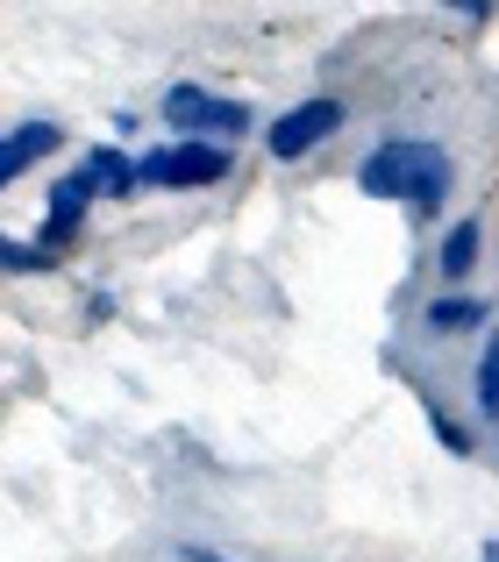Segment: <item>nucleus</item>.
Instances as JSON below:
<instances>
[{
  "instance_id": "10",
  "label": "nucleus",
  "mask_w": 499,
  "mask_h": 562,
  "mask_svg": "<svg viewBox=\"0 0 499 562\" xmlns=\"http://www.w3.org/2000/svg\"><path fill=\"white\" fill-rule=\"evenodd\" d=\"M478 406L499 420V335L486 342V357H478Z\"/></svg>"
},
{
  "instance_id": "5",
  "label": "nucleus",
  "mask_w": 499,
  "mask_h": 562,
  "mask_svg": "<svg viewBox=\"0 0 499 562\" xmlns=\"http://www.w3.org/2000/svg\"><path fill=\"white\" fill-rule=\"evenodd\" d=\"M86 200H93V192L79 186V171L51 186V221H43V249H57V243H71V235H79V221H86Z\"/></svg>"
},
{
  "instance_id": "9",
  "label": "nucleus",
  "mask_w": 499,
  "mask_h": 562,
  "mask_svg": "<svg viewBox=\"0 0 499 562\" xmlns=\"http://www.w3.org/2000/svg\"><path fill=\"white\" fill-rule=\"evenodd\" d=\"M472 257H478V228H472V221H457V228L443 235V271L464 278V271H472Z\"/></svg>"
},
{
  "instance_id": "8",
  "label": "nucleus",
  "mask_w": 499,
  "mask_h": 562,
  "mask_svg": "<svg viewBox=\"0 0 499 562\" xmlns=\"http://www.w3.org/2000/svg\"><path fill=\"white\" fill-rule=\"evenodd\" d=\"M478 321H486V300H435L429 306L435 335H464V328H478Z\"/></svg>"
},
{
  "instance_id": "6",
  "label": "nucleus",
  "mask_w": 499,
  "mask_h": 562,
  "mask_svg": "<svg viewBox=\"0 0 499 562\" xmlns=\"http://www.w3.org/2000/svg\"><path fill=\"white\" fill-rule=\"evenodd\" d=\"M43 150H57V128L51 122H29V128H14L8 143H0V186H14L29 165H36Z\"/></svg>"
},
{
  "instance_id": "1",
  "label": "nucleus",
  "mask_w": 499,
  "mask_h": 562,
  "mask_svg": "<svg viewBox=\"0 0 499 562\" xmlns=\"http://www.w3.org/2000/svg\"><path fill=\"white\" fill-rule=\"evenodd\" d=\"M136 179L143 186H214V179H229V150L222 143H165V150L136 157Z\"/></svg>"
},
{
  "instance_id": "7",
  "label": "nucleus",
  "mask_w": 499,
  "mask_h": 562,
  "mask_svg": "<svg viewBox=\"0 0 499 562\" xmlns=\"http://www.w3.org/2000/svg\"><path fill=\"white\" fill-rule=\"evenodd\" d=\"M79 186H86V192H129V186H136V165H129L122 150H86Z\"/></svg>"
},
{
  "instance_id": "2",
  "label": "nucleus",
  "mask_w": 499,
  "mask_h": 562,
  "mask_svg": "<svg viewBox=\"0 0 499 562\" xmlns=\"http://www.w3.org/2000/svg\"><path fill=\"white\" fill-rule=\"evenodd\" d=\"M165 122L171 128H200V136H243L250 108H243V100L208 93V86H171V93H165Z\"/></svg>"
},
{
  "instance_id": "3",
  "label": "nucleus",
  "mask_w": 499,
  "mask_h": 562,
  "mask_svg": "<svg viewBox=\"0 0 499 562\" xmlns=\"http://www.w3.org/2000/svg\"><path fill=\"white\" fill-rule=\"evenodd\" d=\"M335 128H343V100H300L292 114H278V122H271V136H264V143H271V157H286V165H292V157H307L314 143H329Z\"/></svg>"
},
{
  "instance_id": "4",
  "label": "nucleus",
  "mask_w": 499,
  "mask_h": 562,
  "mask_svg": "<svg viewBox=\"0 0 499 562\" xmlns=\"http://www.w3.org/2000/svg\"><path fill=\"white\" fill-rule=\"evenodd\" d=\"M421 157H429V143H386V150H372V157H364L357 186L372 192V200H414Z\"/></svg>"
},
{
  "instance_id": "11",
  "label": "nucleus",
  "mask_w": 499,
  "mask_h": 562,
  "mask_svg": "<svg viewBox=\"0 0 499 562\" xmlns=\"http://www.w3.org/2000/svg\"><path fill=\"white\" fill-rule=\"evenodd\" d=\"M186 562H229V555H214V549H179Z\"/></svg>"
}]
</instances>
